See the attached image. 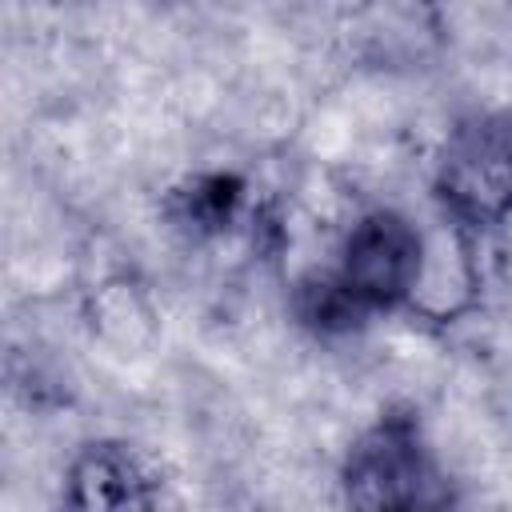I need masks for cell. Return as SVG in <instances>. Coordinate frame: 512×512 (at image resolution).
<instances>
[{"label": "cell", "mask_w": 512, "mask_h": 512, "mask_svg": "<svg viewBox=\"0 0 512 512\" xmlns=\"http://www.w3.org/2000/svg\"><path fill=\"white\" fill-rule=\"evenodd\" d=\"M440 192L460 220H496L512 212V128L476 120L448 140Z\"/></svg>", "instance_id": "1"}, {"label": "cell", "mask_w": 512, "mask_h": 512, "mask_svg": "<svg viewBox=\"0 0 512 512\" xmlns=\"http://www.w3.org/2000/svg\"><path fill=\"white\" fill-rule=\"evenodd\" d=\"M428 480V464L416 448V436L404 424H380L376 432H368L348 460L344 472V488L348 500L360 508H412V504H428L432 496L424 492Z\"/></svg>", "instance_id": "2"}, {"label": "cell", "mask_w": 512, "mask_h": 512, "mask_svg": "<svg viewBox=\"0 0 512 512\" xmlns=\"http://www.w3.org/2000/svg\"><path fill=\"white\" fill-rule=\"evenodd\" d=\"M416 260H420V232L392 212H376L352 228L340 280L360 304H392L408 296Z\"/></svg>", "instance_id": "3"}, {"label": "cell", "mask_w": 512, "mask_h": 512, "mask_svg": "<svg viewBox=\"0 0 512 512\" xmlns=\"http://www.w3.org/2000/svg\"><path fill=\"white\" fill-rule=\"evenodd\" d=\"M472 292H476V264H472V248L460 236V228L440 224V228L424 232L416 276L408 288L412 308L432 320H448L460 308H468Z\"/></svg>", "instance_id": "4"}, {"label": "cell", "mask_w": 512, "mask_h": 512, "mask_svg": "<svg viewBox=\"0 0 512 512\" xmlns=\"http://www.w3.org/2000/svg\"><path fill=\"white\" fill-rule=\"evenodd\" d=\"M76 508H140L148 504V476L120 444H92L72 464Z\"/></svg>", "instance_id": "5"}, {"label": "cell", "mask_w": 512, "mask_h": 512, "mask_svg": "<svg viewBox=\"0 0 512 512\" xmlns=\"http://www.w3.org/2000/svg\"><path fill=\"white\" fill-rule=\"evenodd\" d=\"M96 320H100V328H104V336L108 340H116V344H136L140 336H148V308L140 304V296L128 288V284H108L104 292H100V300H96Z\"/></svg>", "instance_id": "6"}]
</instances>
